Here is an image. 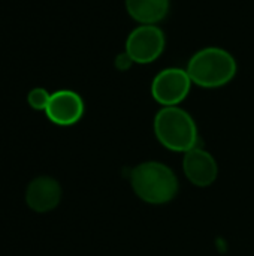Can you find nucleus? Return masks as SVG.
I'll return each instance as SVG.
<instances>
[{"instance_id": "9", "label": "nucleus", "mask_w": 254, "mask_h": 256, "mask_svg": "<svg viewBox=\"0 0 254 256\" xmlns=\"http://www.w3.org/2000/svg\"><path fill=\"white\" fill-rule=\"evenodd\" d=\"M169 0H126L129 15L141 24H156L169 14Z\"/></svg>"}, {"instance_id": "3", "label": "nucleus", "mask_w": 254, "mask_h": 256, "mask_svg": "<svg viewBox=\"0 0 254 256\" xmlns=\"http://www.w3.org/2000/svg\"><path fill=\"white\" fill-rule=\"evenodd\" d=\"M154 134L160 144L172 152L186 153L198 144V128L193 117L178 106H165L157 112Z\"/></svg>"}, {"instance_id": "11", "label": "nucleus", "mask_w": 254, "mask_h": 256, "mask_svg": "<svg viewBox=\"0 0 254 256\" xmlns=\"http://www.w3.org/2000/svg\"><path fill=\"white\" fill-rule=\"evenodd\" d=\"M132 63H133V62H132V58L127 56V52H124V54H121V56L117 57V66H118V69H121V70L127 69Z\"/></svg>"}, {"instance_id": "6", "label": "nucleus", "mask_w": 254, "mask_h": 256, "mask_svg": "<svg viewBox=\"0 0 254 256\" xmlns=\"http://www.w3.org/2000/svg\"><path fill=\"white\" fill-rule=\"evenodd\" d=\"M45 112L54 124L72 126L81 120L84 114V102L78 93L72 90H60L51 94Z\"/></svg>"}, {"instance_id": "10", "label": "nucleus", "mask_w": 254, "mask_h": 256, "mask_svg": "<svg viewBox=\"0 0 254 256\" xmlns=\"http://www.w3.org/2000/svg\"><path fill=\"white\" fill-rule=\"evenodd\" d=\"M49 99H51V94L45 88H33L27 96L28 105L37 111H45L49 104Z\"/></svg>"}, {"instance_id": "2", "label": "nucleus", "mask_w": 254, "mask_h": 256, "mask_svg": "<svg viewBox=\"0 0 254 256\" xmlns=\"http://www.w3.org/2000/svg\"><path fill=\"white\" fill-rule=\"evenodd\" d=\"M187 74L196 86L216 88L232 81L237 74V62L226 50L208 46L190 58Z\"/></svg>"}, {"instance_id": "5", "label": "nucleus", "mask_w": 254, "mask_h": 256, "mask_svg": "<svg viewBox=\"0 0 254 256\" xmlns=\"http://www.w3.org/2000/svg\"><path fill=\"white\" fill-rule=\"evenodd\" d=\"M190 86L192 80L187 70L169 68L156 75L151 84V94L159 104L165 106H175L187 98Z\"/></svg>"}, {"instance_id": "7", "label": "nucleus", "mask_w": 254, "mask_h": 256, "mask_svg": "<svg viewBox=\"0 0 254 256\" xmlns=\"http://www.w3.org/2000/svg\"><path fill=\"white\" fill-rule=\"evenodd\" d=\"M183 170L186 177L195 186L199 188L211 186L219 176V166L216 159L207 150L199 147L186 152L183 160Z\"/></svg>"}, {"instance_id": "1", "label": "nucleus", "mask_w": 254, "mask_h": 256, "mask_svg": "<svg viewBox=\"0 0 254 256\" xmlns=\"http://www.w3.org/2000/svg\"><path fill=\"white\" fill-rule=\"evenodd\" d=\"M130 184L138 198L148 204H166L178 194L175 172L162 162L139 164L130 172Z\"/></svg>"}, {"instance_id": "4", "label": "nucleus", "mask_w": 254, "mask_h": 256, "mask_svg": "<svg viewBox=\"0 0 254 256\" xmlns=\"http://www.w3.org/2000/svg\"><path fill=\"white\" fill-rule=\"evenodd\" d=\"M165 50V34L154 24H142L135 28L126 42V52L133 63H151Z\"/></svg>"}, {"instance_id": "8", "label": "nucleus", "mask_w": 254, "mask_h": 256, "mask_svg": "<svg viewBox=\"0 0 254 256\" xmlns=\"http://www.w3.org/2000/svg\"><path fill=\"white\" fill-rule=\"evenodd\" d=\"M61 201L60 183L48 176L36 177L30 182L25 190V202L30 210L36 213H48L54 210Z\"/></svg>"}]
</instances>
